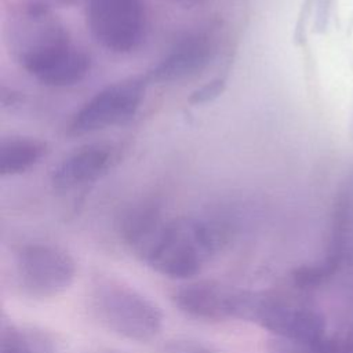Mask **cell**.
Segmentation results:
<instances>
[{
    "label": "cell",
    "mask_w": 353,
    "mask_h": 353,
    "mask_svg": "<svg viewBox=\"0 0 353 353\" xmlns=\"http://www.w3.org/2000/svg\"><path fill=\"white\" fill-rule=\"evenodd\" d=\"M6 44L21 68L44 85L70 87L88 74V55L51 11L23 7L7 23Z\"/></svg>",
    "instance_id": "obj_1"
},
{
    "label": "cell",
    "mask_w": 353,
    "mask_h": 353,
    "mask_svg": "<svg viewBox=\"0 0 353 353\" xmlns=\"http://www.w3.org/2000/svg\"><path fill=\"white\" fill-rule=\"evenodd\" d=\"M338 346L327 338L319 339H288L279 338L269 341L268 353H338Z\"/></svg>",
    "instance_id": "obj_14"
},
{
    "label": "cell",
    "mask_w": 353,
    "mask_h": 353,
    "mask_svg": "<svg viewBox=\"0 0 353 353\" xmlns=\"http://www.w3.org/2000/svg\"><path fill=\"white\" fill-rule=\"evenodd\" d=\"M164 352L165 353H218V350L211 345H207L204 342L194 341V339H186V338L170 341L164 346Z\"/></svg>",
    "instance_id": "obj_16"
},
{
    "label": "cell",
    "mask_w": 353,
    "mask_h": 353,
    "mask_svg": "<svg viewBox=\"0 0 353 353\" xmlns=\"http://www.w3.org/2000/svg\"><path fill=\"white\" fill-rule=\"evenodd\" d=\"M226 87V80L223 77H216L210 80L208 83H205L204 85H201L200 88L194 90L190 97H189V102L192 105H203V103H208L214 99H216Z\"/></svg>",
    "instance_id": "obj_15"
},
{
    "label": "cell",
    "mask_w": 353,
    "mask_h": 353,
    "mask_svg": "<svg viewBox=\"0 0 353 353\" xmlns=\"http://www.w3.org/2000/svg\"><path fill=\"white\" fill-rule=\"evenodd\" d=\"M243 296L244 290L215 281H197L178 288L172 301L189 317L221 321L240 317Z\"/></svg>",
    "instance_id": "obj_8"
},
{
    "label": "cell",
    "mask_w": 353,
    "mask_h": 353,
    "mask_svg": "<svg viewBox=\"0 0 353 353\" xmlns=\"http://www.w3.org/2000/svg\"><path fill=\"white\" fill-rule=\"evenodd\" d=\"M79 0H25V6L51 11L52 8H63V7H72Z\"/></svg>",
    "instance_id": "obj_17"
},
{
    "label": "cell",
    "mask_w": 353,
    "mask_h": 353,
    "mask_svg": "<svg viewBox=\"0 0 353 353\" xmlns=\"http://www.w3.org/2000/svg\"><path fill=\"white\" fill-rule=\"evenodd\" d=\"M223 232L214 222L178 218L164 222L141 258L157 273L171 279L197 274L219 250Z\"/></svg>",
    "instance_id": "obj_2"
},
{
    "label": "cell",
    "mask_w": 353,
    "mask_h": 353,
    "mask_svg": "<svg viewBox=\"0 0 353 353\" xmlns=\"http://www.w3.org/2000/svg\"><path fill=\"white\" fill-rule=\"evenodd\" d=\"M113 161V150L103 143H90L63 157L51 174L58 192H69L101 178Z\"/></svg>",
    "instance_id": "obj_10"
},
{
    "label": "cell",
    "mask_w": 353,
    "mask_h": 353,
    "mask_svg": "<svg viewBox=\"0 0 353 353\" xmlns=\"http://www.w3.org/2000/svg\"><path fill=\"white\" fill-rule=\"evenodd\" d=\"M143 94L145 83L141 79H128L105 87L73 114L69 132L91 134L130 120L139 109Z\"/></svg>",
    "instance_id": "obj_6"
},
{
    "label": "cell",
    "mask_w": 353,
    "mask_h": 353,
    "mask_svg": "<svg viewBox=\"0 0 353 353\" xmlns=\"http://www.w3.org/2000/svg\"><path fill=\"white\" fill-rule=\"evenodd\" d=\"M47 154V143L30 137H10L0 143V175L12 176L29 171Z\"/></svg>",
    "instance_id": "obj_11"
},
{
    "label": "cell",
    "mask_w": 353,
    "mask_h": 353,
    "mask_svg": "<svg viewBox=\"0 0 353 353\" xmlns=\"http://www.w3.org/2000/svg\"><path fill=\"white\" fill-rule=\"evenodd\" d=\"M17 270L22 287L30 295L47 298L66 291L76 277V263L62 248L33 243L21 248Z\"/></svg>",
    "instance_id": "obj_7"
},
{
    "label": "cell",
    "mask_w": 353,
    "mask_h": 353,
    "mask_svg": "<svg viewBox=\"0 0 353 353\" xmlns=\"http://www.w3.org/2000/svg\"><path fill=\"white\" fill-rule=\"evenodd\" d=\"M40 335L26 332L12 324H4L0 335V353H50Z\"/></svg>",
    "instance_id": "obj_13"
},
{
    "label": "cell",
    "mask_w": 353,
    "mask_h": 353,
    "mask_svg": "<svg viewBox=\"0 0 353 353\" xmlns=\"http://www.w3.org/2000/svg\"><path fill=\"white\" fill-rule=\"evenodd\" d=\"M244 320L256 323L279 338L319 339L325 334L324 317L317 310L265 292L250 291Z\"/></svg>",
    "instance_id": "obj_5"
},
{
    "label": "cell",
    "mask_w": 353,
    "mask_h": 353,
    "mask_svg": "<svg viewBox=\"0 0 353 353\" xmlns=\"http://www.w3.org/2000/svg\"><path fill=\"white\" fill-rule=\"evenodd\" d=\"M92 301L102 323L127 339L150 341L163 328L160 309L141 292L119 281H101L94 288Z\"/></svg>",
    "instance_id": "obj_3"
},
{
    "label": "cell",
    "mask_w": 353,
    "mask_h": 353,
    "mask_svg": "<svg viewBox=\"0 0 353 353\" xmlns=\"http://www.w3.org/2000/svg\"><path fill=\"white\" fill-rule=\"evenodd\" d=\"M214 57V43L204 33H192L178 40L149 70L146 80L175 83L204 70Z\"/></svg>",
    "instance_id": "obj_9"
},
{
    "label": "cell",
    "mask_w": 353,
    "mask_h": 353,
    "mask_svg": "<svg viewBox=\"0 0 353 353\" xmlns=\"http://www.w3.org/2000/svg\"><path fill=\"white\" fill-rule=\"evenodd\" d=\"M163 221L160 211L153 205H139L130 210L120 225L123 240L141 256L153 241Z\"/></svg>",
    "instance_id": "obj_12"
},
{
    "label": "cell",
    "mask_w": 353,
    "mask_h": 353,
    "mask_svg": "<svg viewBox=\"0 0 353 353\" xmlns=\"http://www.w3.org/2000/svg\"><path fill=\"white\" fill-rule=\"evenodd\" d=\"M85 21L97 43L112 52H131L145 40L146 15L141 0H87Z\"/></svg>",
    "instance_id": "obj_4"
}]
</instances>
